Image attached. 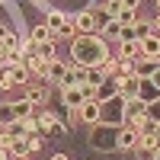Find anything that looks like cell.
<instances>
[{"instance_id": "1", "label": "cell", "mask_w": 160, "mask_h": 160, "mask_svg": "<svg viewBox=\"0 0 160 160\" xmlns=\"http://www.w3.org/2000/svg\"><path fill=\"white\" fill-rule=\"evenodd\" d=\"M71 55H74V64H80V68H99L112 51L102 35H80L77 32L71 38Z\"/></svg>"}, {"instance_id": "2", "label": "cell", "mask_w": 160, "mask_h": 160, "mask_svg": "<svg viewBox=\"0 0 160 160\" xmlns=\"http://www.w3.org/2000/svg\"><path fill=\"white\" fill-rule=\"evenodd\" d=\"M90 148L93 151H102V154H115L118 151V125L96 122L90 128Z\"/></svg>"}, {"instance_id": "3", "label": "cell", "mask_w": 160, "mask_h": 160, "mask_svg": "<svg viewBox=\"0 0 160 160\" xmlns=\"http://www.w3.org/2000/svg\"><path fill=\"white\" fill-rule=\"evenodd\" d=\"M99 106H102L99 122H106V125H122V118H125V96H122V93H115L112 99H106Z\"/></svg>"}, {"instance_id": "4", "label": "cell", "mask_w": 160, "mask_h": 160, "mask_svg": "<svg viewBox=\"0 0 160 160\" xmlns=\"http://www.w3.org/2000/svg\"><path fill=\"white\" fill-rule=\"evenodd\" d=\"M138 138H141V131L135 125H128V122L118 125V151H135L138 148Z\"/></svg>"}, {"instance_id": "5", "label": "cell", "mask_w": 160, "mask_h": 160, "mask_svg": "<svg viewBox=\"0 0 160 160\" xmlns=\"http://www.w3.org/2000/svg\"><path fill=\"white\" fill-rule=\"evenodd\" d=\"M38 131H45V135H64L68 128H64V122H61L55 112L45 109V112H38Z\"/></svg>"}, {"instance_id": "6", "label": "cell", "mask_w": 160, "mask_h": 160, "mask_svg": "<svg viewBox=\"0 0 160 160\" xmlns=\"http://www.w3.org/2000/svg\"><path fill=\"white\" fill-rule=\"evenodd\" d=\"M71 19H74V26H77V32H80V35H96V32H99L93 10H83V13H77V16H71Z\"/></svg>"}, {"instance_id": "7", "label": "cell", "mask_w": 160, "mask_h": 160, "mask_svg": "<svg viewBox=\"0 0 160 160\" xmlns=\"http://www.w3.org/2000/svg\"><path fill=\"white\" fill-rule=\"evenodd\" d=\"M115 83H118V93H122L125 99H135V96H138V83H141V77H138V74H118Z\"/></svg>"}, {"instance_id": "8", "label": "cell", "mask_w": 160, "mask_h": 160, "mask_svg": "<svg viewBox=\"0 0 160 160\" xmlns=\"http://www.w3.org/2000/svg\"><path fill=\"white\" fill-rule=\"evenodd\" d=\"M77 115H80V122L96 125V122H99V115H102V106H99V99H87V102L77 109Z\"/></svg>"}, {"instance_id": "9", "label": "cell", "mask_w": 160, "mask_h": 160, "mask_svg": "<svg viewBox=\"0 0 160 160\" xmlns=\"http://www.w3.org/2000/svg\"><path fill=\"white\" fill-rule=\"evenodd\" d=\"M64 74H68V64L64 61H48L45 64V74H42V80H48V83H55V87H61V80H64Z\"/></svg>"}, {"instance_id": "10", "label": "cell", "mask_w": 160, "mask_h": 160, "mask_svg": "<svg viewBox=\"0 0 160 160\" xmlns=\"http://www.w3.org/2000/svg\"><path fill=\"white\" fill-rule=\"evenodd\" d=\"M61 102L68 106V109H80L87 99H83V90L80 87H61Z\"/></svg>"}, {"instance_id": "11", "label": "cell", "mask_w": 160, "mask_h": 160, "mask_svg": "<svg viewBox=\"0 0 160 160\" xmlns=\"http://www.w3.org/2000/svg\"><path fill=\"white\" fill-rule=\"evenodd\" d=\"M141 118H144V102L141 99H125V118H122V122H128V125L138 128Z\"/></svg>"}, {"instance_id": "12", "label": "cell", "mask_w": 160, "mask_h": 160, "mask_svg": "<svg viewBox=\"0 0 160 160\" xmlns=\"http://www.w3.org/2000/svg\"><path fill=\"white\" fill-rule=\"evenodd\" d=\"M7 77H10L16 87H26L32 74H29V68H26V64H19V61H16V64H7Z\"/></svg>"}, {"instance_id": "13", "label": "cell", "mask_w": 160, "mask_h": 160, "mask_svg": "<svg viewBox=\"0 0 160 160\" xmlns=\"http://www.w3.org/2000/svg\"><path fill=\"white\" fill-rule=\"evenodd\" d=\"M135 99H141V102H154V99H160V90L151 83L148 77H141V83H138V96Z\"/></svg>"}, {"instance_id": "14", "label": "cell", "mask_w": 160, "mask_h": 160, "mask_svg": "<svg viewBox=\"0 0 160 160\" xmlns=\"http://www.w3.org/2000/svg\"><path fill=\"white\" fill-rule=\"evenodd\" d=\"M141 58H160V35L141 38Z\"/></svg>"}, {"instance_id": "15", "label": "cell", "mask_w": 160, "mask_h": 160, "mask_svg": "<svg viewBox=\"0 0 160 160\" xmlns=\"http://www.w3.org/2000/svg\"><path fill=\"white\" fill-rule=\"evenodd\" d=\"M115 93H118V83H115V77H106L102 83L96 87V99H99V102H106V99H112Z\"/></svg>"}, {"instance_id": "16", "label": "cell", "mask_w": 160, "mask_h": 160, "mask_svg": "<svg viewBox=\"0 0 160 160\" xmlns=\"http://www.w3.org/2000/svg\"><path fill=\"white\" fill-rule=\"evenodd\" d=\"M157 68H160V58H138L135 61V74L138 77H151Z\"/></svg>"}, {"instance_id": "17", "label": "cell", "mask_w": 160, "mask_h": 160, "mask_svg": "<svg viewBox=\"0 0 160 160\" xmlns=\"http://www.w3.org/2000/svg\"><path fill=\"white\" fill-rule=\"evenodd\" d=\"M10 109H13V122H16V118H29V115H32V102L22 96V99H13Z\"/></svg>"}, {"instance_id": "18", "label": "cell", "mask_w": 160, "mask_h": 160, "mask_svg": "<svg viewBox=\"0 0 160 160\" xmlns=\"http://www.w3.org/2000/svg\"><path fill=\"white\" fill-rule=\"evenodd\" d=\"M7 151L13 157H26V154H29V141H26V138H7Z\"/></svg>"}, {"instance_id": "19", "label": "cell", "mask_w": 160, "mask_h": 160, "mask_svg": "<svg viewBox=\"0 0 160 160\" xmlns=\"http://www.w3.org/2000/svg\"><path fill=\"white\" fill-rule=\"evenodd\" d=\"M29 38H32L35 45H45V42H55V32H51L48 26H32V35Z\"/></svg>"}, {"instance_id": "20", "label": "cell", "mask_w": 160, "mask_h": 160, "mask_svg": "<svg viewBox=\"0 0 160 160\" xmlns=\"http://www.w3.org/2000/svg\"><path fill=\"white\" fill-rule=\"evenodd\" d=\"M26 99H29L32 106H42L48 99V90L45 87H26Z\"/></svg>"}, {"instance_id": "21", "label": "cell", "mask_w": 160, "mask_h": 160, "mask_svg": "<svg viewBox=\"0 0 160 160\" xmlns=\"http://www.w3.org/2000/svg\"><path fill=\"white\" fill-rule=\"evenodd\" d=\"M115 22H118V26H131V22H138V10H131V7H125V3H122V10H118Z\"/></svg>"}, {"instance_id": "22", "label": "cell", "mask_w": 160, "mask_h": 160, "mask_svg": "<svg viewBox=\"0 0 160 160\" xmlns=\"http://www.w3.org/2000/svg\"><path fill=\"white\" fill-rule=\"evenodd\" d=\"M144 118H148V122H154V125H160V99L144 102Z\"/></svg>"}, {"instance_id": "23", "label": "cell", "mask_w": 160, "mask_h": 160, "mask_svg": "<svg viewBox=\"0 0 160 160\" xmlns=\"http://www.w3.org/2000/svg\"><path fill=\"white\" fill-rule=\"evenodd\" d=\"M118 55L138 61V58H141V42H122V51H118Z\"/></svg>"}, {"instance_id": "24", "label": "cell", "mask_w": 160, "mask_h": 160, "mask_svg": "<svg viewBox=\"0 0 160 160\" xmlns=\"http://www.w3.org/2000/svg\"><path fill=\"white\" fill-rule=\"evenodd\" d=\"M64 22H68V16H64V13H58V10H51V13H48V22H45V26H48L51 32H58Z\"/></svg>"}, {"instance_id": "25", "label": "cell", "mask_w": 160, "mask_h": 160, "mask_svg": "<svg viewBox=\"0 0 160 160\" xmlns=\"http://www.w3.org/2000/svg\"><path fill=\"white\" fill-rule=\"evenodd\" d=\"M35 55L38 58H45V61H55V42H45V45H35Z\"/></svg>"}, {"instance_id": "26", "label": "cell", "mask_w": 160, "mask_h": 160, "mask_svg": "<svg viewBox=\"0 0 160 160\" xmlns=\"http://www.w3.org/2000/svg\"><path fill=\"white\" fill-rule=\"evenodd\" d=\"M135 35H138V42H141V38H148V35H154V32H151V22L138 19V22H135Z\"/></svg>"}, {"instance_id": "27", "label": "cell", "mask_w": 160, "mask_h": 160, "mask_svg": "<svg viewBox=\"0 0 160 160\" xmlns=\"http://www.w3.org/2000/svg\"><path fill=\"white\" fill-rule=\"evenodd\" d=\"M118 29H122V26H118L115 19L106 22V26H102V38H118Z\"/></svg>"}, {"instance_id": "28", "label": "cell", "mask_w": 160, "mask_h": 160, "mask_svg": "<svg viewBox=\"0 0 160 160\" xmlns=\"http://www.w3.org/2000/svg\"><path fill=\"white\" fill-rule=\"evenodd\" d=\"M131 154H135L138 160H157V151H151V148H135Z\"/></svg>"}, {"instance_id": "29", "label": "cell", "mask_w": 160, "mask_h": 160, "mask_svg": "<svg viewBox=\"0 0 160 160\" xmlns=\"http://www.w3.org/2000/svg\"><path fill=\"white\" fill-rule=\"evenodd\" d=\"M102 10L115 19V16H118V10H122V0H106V7H102Z\"/></svg>"}, {"instance_id": "30", "label": "cell", "mask_w": 160, "mask_h": 160, "mask_svg": "<svg viewBox=\"0 0 160 160\" xmlns=\"http://www.w3.org/2000/svg\"><path fill=\"white\" fill-rule=\"evenodd\" d=\"M7 122H13V109H10V102L0 106V125H7Z\"/></svg>"}, {"instance_id": "31", "label": "cell", "mask_w": 160, "mask_h": 160, "mask_svg": "<svg viewBox=\"0 0 160 160\" xmlns=\"http://www.w3.org/2000/svg\"><path fill=\"white\" fill-rule=\"evenodd\" d=\"M26 141H29V154H38V151H42V138H38V135H29Z\"/></svg>"}, {"instance_id": "32", "label": "cell", "mask_w": 160, "mask_h": 160, "mask_svg": "<svg viewBox=\"0 0 160 160\" xmlns=\"http://www.w3.org/2000/svg\"><path fill=\"white\" fill-rule=\"evenodd\" d=\"M10 87H16V83H13V80L7 77V71H3V74H0V90H10Z\"/></svg>"}, {"instance_id": "33", "label": "cell", "mask_w": 160, "mask_h": 160, "mask_svg": "<svg viewBox=\"0 0 160 160\" xmlns=\"http://www.w3.org/2000/svg\"><path fill=\"white\" fill-rule=\"evenodd\" d=\"M148 80H151V83H154V87H157V90H160V68H157V71H154V74H151V77H148Z\"/></svg>"}, {"instance_id": "34", "label": "cell", "mask_w": 160, "mask_h": 160, "mask_svg": "<svg viewBox=\"0 0 160 160\" xmlns=\"http://www.w3.org/2000/svg\"><path fill=\"white\" fill-rule=\"evenodd\" d=\"M10 157H13V154L7 151V144H0V160H10Z\"/></svg>"}, {"instance_id": "35", "label": "cell", "mask_w": 160, "mask_h": 160, "mask_svg": "<svg viewBox=\"0 0 160 160\" xmlns=\"http://www.w3.org/2000/svg\"><path fill=\"white\" fill-rule=\"evenodd\" d=\"M122 3H125V7H131V10H138V3H141V0H122Z\"/></svg>"}, {"instance_id": "36", "label": "cell", "mask_w": 160, "mask_h": 160, "mask_svg": "<svg viewBox=\"0 0 160 160\" xmlns=\"http://www.w3.org/2000/svg\"><path fill=\"white\" fill-rule=\"evenodd\" d=\"M7 32H10V29H7L3 22H0V42H3V38H7Z\"/></svg>"}, {"instance_id": "37", "label": "cell", "mask_w": 160, "mask_h": 160, "mask_svg": "<svg viewBox=\"0 0 160 160\" xmlns=\"http://www.w3.org/2000/svg\"><path fill=\"white\" fill-rule=\"evenodd\" d=\"M51 160H68V154H51Z\"/></svg>"}, {"instance_id": "38", "label": "cell", "mask_w": 160, "mask_h": 160, "mask_svg": "<svg viewBox=\"0 0 160 160\" xmlns=\"http://www.w3.org/2000/svg\"><path fill=\"white\" fill-rule=\"evenodd\" d=\"M157 141H160V125H157Z\"/></svg>"}, {"instance_id": "39", "label": "cell", "mask_w": 160, "mask_h": 160, "mask_svg": "<svg viewBox=\"0 0 160 160\" xmlns=\"http://www.w3.org/2000/svg\"><path fill=\"white\" fill-rule=\"evenodd\" d=\"M32 3H45V0H32Z\"/></svg>"}, {"instance_id": "40", "label": "cell", "mask_w": 160, "mask_h": 160, "mask_svg": "<svg viewBox=\"0 0 160 160\" xmlns=\"http://www.w3.org/2000/svg\"><path fill=\"white\" fill-rule=\"evenodd\" d=\"M157 160H160V151H157Z\"/></svg>"}, {"instance_id": "41", "label": "cell", "mask_w": 160, "mask_h": 160, "mask_svg": "<svg viewBox=\"0 0 160 160\" xmlns=\"http://www.w3.org/2000/svg\"><path fill=\"white\" fill-rule=\"evenodd\" d=\"M157 7H160V0H157Z\"/></svg>"}, {"instance_id": "42", "label": "cell", "mask_w": 160, "mask_h": 160, "mask_svg": "<svg viewBox=\"0 0 160 160\" xmlns=\"http://www.w3.org/2000/svg\"><path fill=\"white\" fill-rule=\"evenodd\" d=\"M19 160H26V157H19Z\"/></svg>"}]
</instances>
